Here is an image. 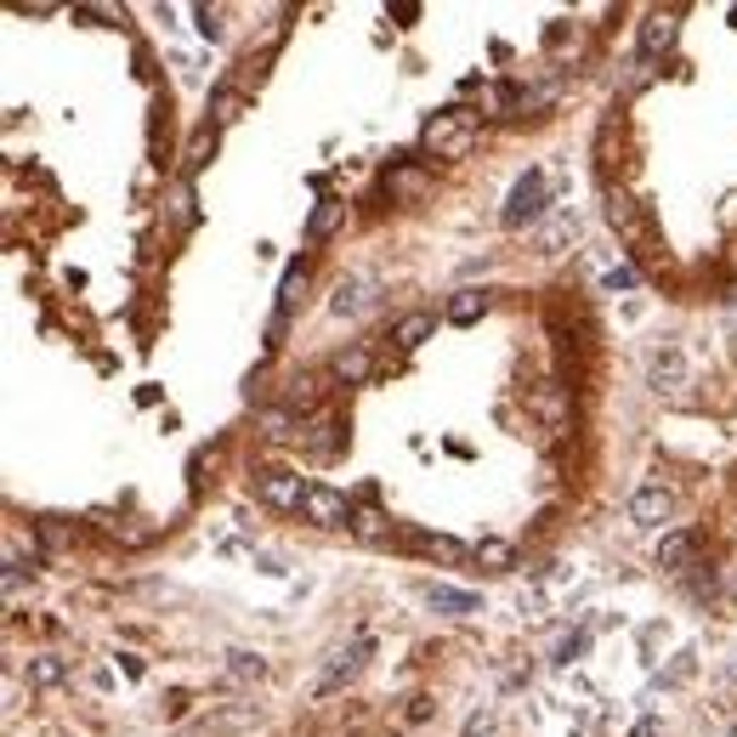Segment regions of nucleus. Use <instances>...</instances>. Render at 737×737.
<instances>
[{
	"mask_svg": "<svg viewBox=\"0 0 737 737\" xmlns=\"http://www.w3.org/2000/svg\"><path fill=\"white\" fill-rule=\"evenodd\" d=\"M550 216V170H522L517 182H511V199H505V211H499V227L505 233H522V227H545Z\"/></svg>",
	"mask_w": 737,
	"mask_h": 737,
	"instance_id": "1",
	"label": "nucleus"
},
{
	"mask_svg": "<svg viewBox=\"0 0 737 737\" xmlns=\"http://www.w3.org/2000/svg\"><path fill=\"white\" fill-rule=\"evenodd\" d=\"M420 148H425V154H437V160H460L466 148H471V125H466V114H460V109H443L437 119H425Z\"/></svg>",
	"mask_w": 737,
	"mask_h": 737,
	"instance_id": "2",
	"label": "nucleus"
},
{
	"mask_svg": "<svg viewBox=\"0 0 737 737\" xmlns=\"http://www.w3.org/2000/svg\"><path fill=\"white\" fill-rule=\"evenodd\" d=\"M307 488L313 482H301L295 471H256V494L272 505V511H301V505H307Z\"/></svg>",
	"mask_w": 737,
	"mask_h": 737,
	"instance_id": "3",
	"label": "nucleus"
},
{
	"mask_svg": "<svg viewBox=\"0 0 737 737\" xmlns=\"http://www.w3.org/2000/svg\"><path fill=\"white\" fill-rule=\"evenodd\" d=\"M374 301H380V284L369 272H352V278L335 284V295H329V313H335V318H364Z\"/></svg>",
	"mask_w": 737,
	"mask_h": 737,
	"instance_id": "4",
	"label": "nucleus"
},
{
	"mask_svg": "<svg viewBox=\"0 0 737 737\" xmlns=\"http://www.w3.org/2000/svg\"><path fill=\"white\" fill-rule=\"evenodd\" d=\"M301 517H307L313 528H352V505H346L341 488H323V482H313L307 505H301Z\"/></svg>",
	"mask_w": 737,
	"mask_h": 737,
	"instance_id": "5",
	"label": "nucleus"
},
{
	"mask_svg": "<svg viewBox=\"0 0 737 737\" xmlns=\"http://www.w3.org/2000/svg\"><path fill=\"white\" fill-rule=\"evenodd\" d=\"M681 40V12H647L641 35H635V46H641V63H658L664 52H675Z\"/></svg>",
	"mask_w": 737,
	"mask_h": 737,
	"instance_id": "6",
	"label": "nucleus"
},
{
	"mask_svg": "<svg viewBox=\"0 0 737 737\" xmlns=\"http://www.w3.org/2000/svg\"><path fill=\"white\" fill-rule=\"evenodd\" d=\"M256 721H262L256 703H227V709H216V715H205L199 726H188V737H233V732H250Z\"/></svg>",
	"mask_w": 737,
	"mask_h": 737,
	"instance_id": "7",
	"label": "nucleus"
},
{
	"mask_svg": "<svg viewBox=\"0 0 737 737\" xmlns=\"http://www.w3.org/2000/svg\"><path fill=\"white\" fill-rule=\"evenodd\" d=\"M647 386L664 397V392H681L686 386V352L681 346H658L647 358Z\"/></svg>",
	"mask_w": 737,
	"mask_h": 737,
	"instance_id": "8",
	"label": "nucleus"
},
{
	"mask_svg": "<svg viewBox=\"0 0 737 737\" xmlns=\"http://www.w3.org/2000/svg\"><path fill=\"white\" fill-rule=\"evenodd\" d=\"M670 511H675V494H670V488H658V482L635 488V499H630V522H635V528H664V522H670Z\"/></svg>",
	"mask_w": 737,
	"mask_h": 737,
	"instance_id": "9",
	"label": "nucleus"
},
{
	"mask_svg": "<svg viewBox=\"0 0 737 737\" xmlns=\"http://www.w3.org/2000/svg\"><path fill=\"white\" fill-rule=\"evenodd\" d=\"M364 658H369V635H358L352 647H341L335 658H329V670H323V681H318V692H341L346 681H358Z\"/></svg>",
	"mask_w": 737,
	"mask_h": 737,
	"instance_id": "10",
	"label": "nucleus"
},
{
	"mask_svg": "<svg viewBox=\"0 0 737 737\" xmlns=\"http://www.w3.org/2000/svg\"><path fill=\"white\" fill-rule=\"evenodd\" d=\"M425 607H437L448 619H471V613H482V596L460 590V584H425Z\"/></svg>",
	"mask_w": 737,
	"mask_h": 737,
	"instance_id": "11",
	"label": "nucleus"
},
{
	"mask_svg": "<svg viewBox=\"0 0 737 737\" xmlns=\"http://www.w3.org/2000/svg\"><path fill=\"white\" fill-rule=\"evenodd\" d=\"M579 239V211H556L539 233H533V244H539V256H562V250Z\"/></svg>",
	"mask_w": 737,
	"mask_h": 737,
	"instance_id": "12",
	"label": "nucleus"
},
{
	"mask_svg": "<svg viewBox=\"0 0 737 737\" xmlns=\"http://www.w3.org/2000/svg\"><path fill=\"white\" fill-rule=\"evenodd\" d=\"M607 221H613L630 244H641V239H647V216L635 211V199H630V193H607Z\"/></svg>",
	"mask_w": 737,
	"mask_h": 737,
	"instance_id": "13",
	"label": "nucleus"
},
{
	"mask_svg": "<svg viewBox=\"0 0 737 737\" xmlns=\"http://www.w3.org/2000/svg\"><path fill=\"white\" fill-rule=\"evenodd\" d=\"M692 550H698V533H692V528L670 533V539H658V568L686 573V568H692Z\"/></svg>",
	"mask_w": 737,
	"mask_h": 737,
	"instance_id": "14",
	"label": "nucleus"
},
{
	"mask_svg": "<svg viewBox=\"0 0 737 737\" xmlns=\"http://www.w3.org/2000/svg\"><path fill=\"white\" fill-rule=\"evenodd\" d=\"M409 545L420 556H437V562H466V556H471L460 539H448V533H409Z\"/></svg>",
	"mask_w": 737,
	"mask_h": 737,
	"instance_id": "15",
	"label": "nucleus"
},
{
	"mask_svg": "<svg viewBox=\"0 0 737 737\" xmlns=\"http://www.w3.org/2000/svg\"><path fill=\"white\" fill-rule=\"evenodd\" d=\"M431 329H437V318H431V313H409V318H397L392 341H397V352H415V346L431 341Z\"/></svg>",
	"mask_w": 737,
	"mask_h": 737,
	"instance_id": "16",
	"label": "nucleus"
},
{
	"mask_svg": "<svg viewBox=\"0 0 737 737\" xmlns=\"http://www.w3.org/2000/svg\"><path fill=\"white\" fill-rule=\"evenodd\" d=\"M482 313H488V290H454V301H448V323H476Z\"/></svg>",
	"mask_w": 737,
	"mask_h": 737,
	"instance_id": "17",
	"label": "nucleus"
},
{
	"mask_svg": "<svg viewBox=\"0 0 737 737\" xmlns=\"http://www.w3.org/2000/svg\"><path fill=\"white\" fill-rule=\"evenodd\" d=\"M318 397H323V380L318 374H295L290 380V392H284V409H318Z\"/></svg>",
	"mask_w": 737,
	"mask_h": 737,
	"instance_id": "18",
	"label": "nucleus"
},
{
	"mask_svg": "<svg viewBox=\"0 0 737 737\" xmlns=\"http://www.w3.org/2000/svg\"><path fill=\"white\" fill-rule=\"evenodd\" d=\"M346 216V205H341V199H318V211L307 216V239L318 244V239H329V233H335V221Z\"/></svg>",
	"mask_w": 737,
	"mask_h": 737,
	"instance_id": "19",
	"label": "nucleus"
},
{
	"mask_svg": "<svg viewBox=\"0 0 737 737\" xmlns=\"http://www.w3.org/2000/svg\"><path fill=\"white\" fill-rule=\"evenodd\" d=\"M369 369H374V358H369L364 346H352V352H341V358H335V380H346V386H364Z\"/></svg>",
	"mask_w": 737,
	"mask_h": 737,
	"instance_id": "20",
	"label": "nucleus"
},
{
	"mask_svg": "<svg viewBox=\"0 0 737 737\" xmlns=\"http://www.w3.org/2000/svg\"><path fill=\"white\" fill-rule=\"evenodd\" d=\"M301 443H307V454H335L341 425H335V420H313L307 431H301Z\"/></svg>",
	"mask_w": 737,
	"mask_h": 737,
	"instance_id": "21",
	"label": "nucleus"
},
{
	"mask_svg": "<svg viewBox=\"0 0 737 737\" xmlns=\"http://www.w3.org/2000/svg\"><path fill=\"white\" fill-rule=\"evenodd\" d=\"M584 652H590V624H584V630H573V635H562V647H556V658H550V664H556V670H568V664H579Z\"/></svg>",
	"mask_w": 737,
	"mask_h": 737,
	"instance_id": "22",
	"label": "nucleus"
},
{
	"mask_svg": "<svg viewBox=\"0 0 737 737\" xmlns=\"http://www.w3.org/2000/svg\"><path fill=\"white\" fill-rule=\"evenodd\" d=\"M352 533L369 539V545H380V539H392V522L380 517V511H352Z\"/></svg>",
	"mask_w": 737,
	"mask_h": 737,
	"instance_id": "23",
	"label": "nucleus"
},
{
	"mask_svg": "<svg viewBox=\"0 0 737 737\" xmlns=\"http://www.w3.org/2000/svg\"><path fill=\"white\" fill-rule=\"evenodd\" d=\"M63 675H68V664L63 658H29V686H63Z\"/></svg>",
	"mask_w": 737,
	"mask_h": 737,
	"instance_id": "24",
	"label": "nucleus"
},
{
	"mask_svg": "<svg viewBox=\"0 0 737 737\" xmlns=\"http://www.w3.org/2000/svg\"><path fill=\"white\" fill-rule=\"evenodd\" d=\"M262 431H267L272 443H284V437H295V431H307V425H301L290 409H267V415H262Z\"/></svg>",
	"mask_w": 737,
	"mask_h": 737,
	"instance_id": "25",
	"label": "nucleus"
},
{
	"mask_svg": "<svg viewBox=\"0 0 737 737\" xmlns=\"http://www.w3.org/2000/svg\"><path fill=\"white\" fill-rule=\"evenodd\" d=\"M471 556H476V562H488V568H511V562H517V550L505 545V539H476Z\"/></svg>",
	"mask_w": 737,
	"mask_h": 737,
	"instance_id": "26",
	"label": "nucleus"
},
{
	"mask_svg": "<svg viewBox=\"0 0 737 737\" xmlns=\"http://www.w3.org/2000/svg\"><path fill=\"white\" fill-rule=\"evenodd\" d=\"M227 675H233V681H262V675H267V664H262L256 652H233V664H227Z\"/></svg>",
	"mask_w": 737,
	"mask_h": 737,
	"instance_id": "27",
	"label": "nucleus"
},
{
	"mask_svg": "<svg viewBox=\"0 0 737 737\" xmlns=\"http://www.w3.org/2000/svg\"><path fill=\"white\" fill-rule=\"evenodd\" d=\"M211 114H216V125H233V119L244 114V97H239V91H216V103H211Z\"/></svg>",
	"mask_w": 737,
	"mask_h": 737,
	"instance_id": "28",
	"label": "nucleus"
},
{
	"mask_svg": "<svg viewBox=\"0 0 737 737\" xmlns=\"http://www.w3.org/2000/svg\"><path fill=\"white\" fill-rule=\"evenodd\" d=\"M193 29L205 40H221V7H193Z\"/></svg>",
	"mask_w": 737,
	"mask_h": 737,
	"instance_id": "29",
	"label": "nucleus"
},
{
	"mask_svg": "<svg viewBox=\"0 0 737 737\" xmlns=\"http://www.w3.org/2000/svg\"><path fill=\"white\" fill-rule=\"evenodd\" d=\"M601 290H613V295H619V290H635V267H624V262L607 267V272H601Z\"/></svg>",
	"mask_w": 737,
	"mask_h": 737,
	"instance_id": "30",
	"label": "nucleus"
},
{
	"mask_svg": "<svg viewBox=\"0 0 737 737\" xmlns=\"http://www.w3.org/2000/svg\"><path fill=\"white\" fill-rule=\"evenodd\" d=\"M392 188H397V193H420V188H425V176H420V170H397V176H392Z\"/></svg>",
	"mask_w": 737,
	"mask_h": 737,
	"instance_id": "31",
	"label": "nucleus"
},
{
	"mask_svg": "<svg viewBox=\"0 0 737 737\" xmlns=\"http://www.w3.org/2000/svg\"><path fill=\"white\" fill-rule=\"evenodd\" d=\"M488 726H494V709H476V715L466 721V737H488Z\"/></svg>",
	"mask_w": 737,
	"mask_h": 737,
	"instance_id": "32",
	"label": "nucleus"
},
{
	"mask_svg": "<svg viewBox=\"0 0 737 737\" xmlns=\"http://www.w3.org/2000/svg\"><path fill=\"white\" fill-rule=\"evenodd\" d=\"M386 12H392L397 23H415V17H420V7H409V0H403V7H386Z\"/></svg>",
	"mask_w": 737,
	"mask_h": 737,
	"instance_id": "33",
	"label": "nucleus"
},
{
	"mask_svg": "<svg viewBox=\"0 0 737 737\" xmlns=\"http://www.w3.org/2000/svg\"><path fill=\"white\" fill-rule=\"evenodd\" d=\"M732 601H737V579H732Z\"/></svg>",
	"mask_w": 737,
	"mask_h": 737,
	"instance_id": "34",
	"label": "nucleus"
},
{
	"mask_svg": "<svg viewBox=\"0 0 737 737\" xmlns=\"http://www.w3.org/2000/svg\"><path fill=\"white\" fill-rule=\"evenodd\" d=\"M732 737H737V732H732Z\"/></svg>",
	"mask_w": 737,
	"mask_h": 737,
	"instance_id": "35",
	"label": "nucleus"
}]
</instances>
